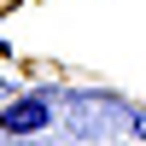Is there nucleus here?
<instances>
[{"instance_id": "obj_1", "label": "nucleus", "mask_w": 146, "mask_h": 146, "mask_svg": "<svg viewBox=\"0 0 146 146\" xmlns=\"http://www.w3.org/2000/svg\"><path fill=\"white\" fill-rule=\"evenodd\" d=\"M53 129V100L47 94H18V100L0 105V135L6 140H35Z\"/></svg>"}, {"instance_id": "obj_2", "label": "nucleus", "mask_w": 146, "mask_h": 146, "mask_svg": "<svg viewBox=\"0 0 146 146\" xmlns=\"http://www.w3.org/2000/svg\"><path fill=\"white\" fill-rule=\"evenodd\" d=\"M6 88H12V82H0V94H6Z\"/></svg>"}]
</instances>
